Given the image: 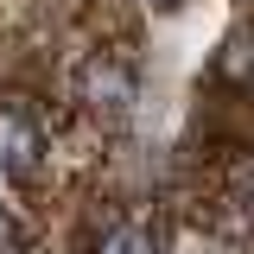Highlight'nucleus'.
Masks as SVG:
<instances>
[{
  "mask_svg": "<svg viewBox=\"0 0 254 254\" xmlns=\"http://www.w3.org/2000/svg\"><path fill=\"white\" fill-rule=\"evenodd\" d=\"M6 248H19V229H13V222L0 216V254H6Z\"/></svg>",
  "mask_w": 254,
  "mask_h": 254,
  "instance_id": "4",
  "label": "nucleus"
},
{
  "mask_svg": "<svg viewBox=\"0 0 254 254\" xmlns=\"http://www.w3.org/2000/svg\"><path fill=\"white\" fill-rule=\"evenodd\" d=\"M83 102H89V115H102V121H127L133 102H140V83H133L127 64L95 58V64H83Z\"/></svg>",
  "mask_w": 254,
  "mask_h": 254,
  "instance_id": "1",
  "label": "nucleus"
},
{
  "mask_svg": "<svg viewBox=\"0 0 254 254\" xmlns=\"http://www.w3.org/2000/svg\"><path fill=\"white\" fill-rule=\"evenodd\" d=\"M89 254H159V235H153V229H140V222H115L108 235H95Z\"/></svg>",
  "mask_w": 254,
  "mask_h": 254,
  "instance_id": "3",
  "label": "nucleus"
},
{
  "mask_svg": "<svg viewBox=\"0 0 254 254\" xmlns=\"http://www.w3.org/2000/svg\"><path fill=\"white\" fill-rule=\"evenodd\" d=\"M38 159H45V133H38V121H32L26 108H0V165H6L13 178H32Z\"/></svg>",
  "mask_w": 254,
  "mask_h": 254,
  "instance_id": "2",
  "label": "nucleus"
},
{
  "mask_svg": "<svg viewBox=\"0 0 254 254\" xmlns=\"http://www.w3.org/2000/svg\"><path fill=\"white\" fill-rule=\"evenodd\" d=\"M6 254H19V248H6Z\"/></svg>",
  "mask_w": 254,
  "mask_h": 254,
  "instance_id": "6",
  "label": "nucleus"
},
{
  "mask_svg": "<svg viewBox=\"0 0 254 254\" xmlns=\"http://www.w3.org/2000/svg\"><path fill=\"white\" fill-rule=\"evenodd\" d=\"M153 6H185V0H153Z\"/></svg>",
  "mask_w": 254,
  "mask_h": 254,
  "instance_id": "5",
  "label": "nucleus"
}]
</instances>
